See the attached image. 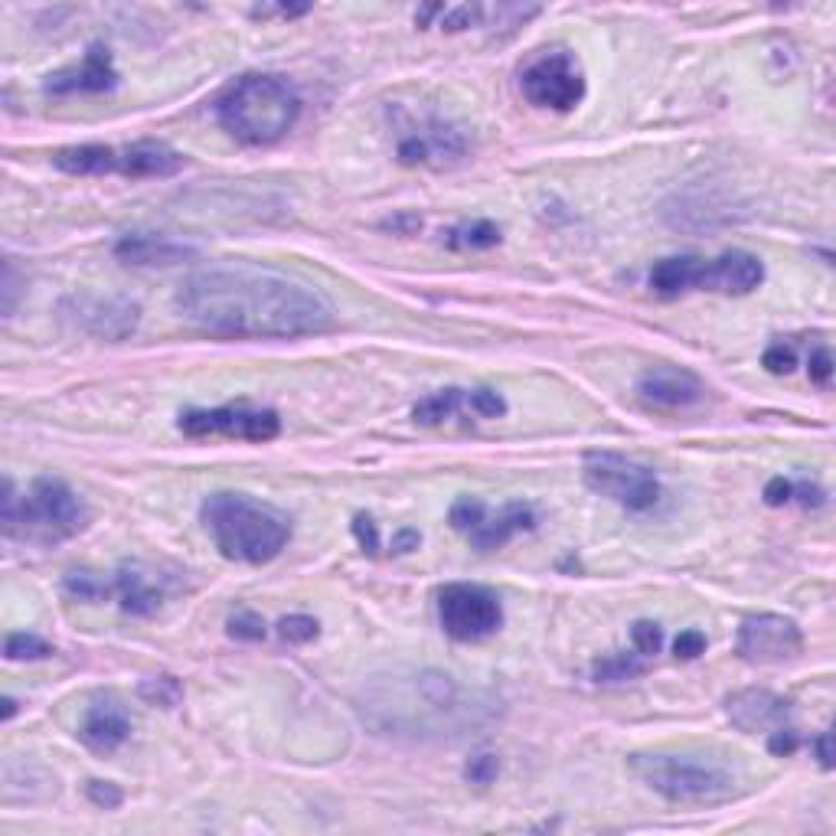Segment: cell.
<instances>
[{"mask_svg":"<svg viewBox=\"0 0 836 836\" xmlns=\"http://www.w3.org/2000/svg\"><path fill=\"white\" fill-rule=\"evenodd\" d=\"M477 17H481V7H441V30H467Z\"/></svg>","mask_w":836,"mask_h":836,"instance_id":"38","label":"cell"},{"mask_svg":"<svg viewBox=\"0 0 836 836\" xmlns=\"http://www.w3.org/2000/svg\"><path fill=\"white\" fill-rule=\"evenodd\" d=\"M765 281V265L752 252H725L719 258H663L650 268V288L660 298H676L683 291L752 294Z\"/></svg>","mask_w":836,"mask_h":836,"instance_id":"6","label":"cell"},{"mask_svg":"<svg viewBox=\"0 0 836 836\" xmlns=\"http://www.w3.org/2000/svg\"><path fill=\"white\" fill-rule=\"evenodd\" d=\"M725 712L735 729L742 732H761V729H778L788 719L791 706L781 696H774L771 690H742L729 696Z\"/></svg>","mask_w":836,"mask_h":836,"instance_id":"17","label":"cell"},{"mask_svg":"<svg viewBox=\"0 0 836 836\" xmlns=\"http://www.w3.org/2000/svg\"><path fill=\"white\" fill-rule=\"evenodd\" d=\"M177 428L187 438L226 435L242 441H272L281 432V418L272 409H245V405H226V409H190L180 412Z\"/></svg>","mask_w":836,"mask_h":836,"instance_id":"10","label":"cell"},{"mask_svg":"<svg viewBox=\"0 0 836 836\" xmlns=\"http://www.w3.org/2000/svg\"><path fill=\"white\" fill-rule=\"evenodd\" d=\"M216 118L242 144H275L298 125L301 95L288 79L252 72L236 79L216 98Z\"/></svg>","mask_w":836,"mask_h":836,"instance_id":"2","label":"cell"},{"mask_svg":"<svg viewBox=\"0 0 836 836\" xmlns=\"http://www.w3.org/2000/svg\"><path fill=\"white\" fill-rule=\"evenodd\" d=\"M418 543H422V536H418V530H399L396 539H392V552H412L418 549Z\"/></svg>","mask_w":836,"mask_h":836,"instance_id":"45","label":"cell"},{"mask_svg":"<svg viewBox=\"0 0 836 836\" xmlns=\"http://www.w3.org/2000/svg\"><path fill=\"white\" fill-rule=\"evenodd\" d=\"M797 745H801V735H797L794 729H784V725H778V729L771 732V739H768V748L774 755H794L797 752Z\"/></svg>","mask_w":836,"mask_h":836,"instance_id":"41","label":"cell"},{"mask_svg":"<svg viewBox=\"0 0 836 836\" xmlns=\"http://www.w3.org/2000/svg\"><path fill=\"white\" fill-rule=\"evenodd\" d=\"M582 477H585L588 490L621 503V507L631 513H644L660 500L657 474L644 464L624 458V454H611V451L588 454L582 464Z\"/></svg>","mask_w":836,"mask_h":836,"instance_id":"7","label":"cell"},{"mask_svg":"<svg viewBox=\"0 0 836 836\" xmlns=\"http://www.w3.org/2000/svg\"><path fill=\"white\" fill-rule=\"evenodd\" d=\"M183 321L236 340H294L327 334L337 311L307 281L252 265L200 268L177 285Z\"/></svg>","mask_w":836,"mask_h":836,"instance_id":"1","label":"cell"},{"mask_svg":"<svg viewBox=\"0 0 836 836\" xmlns=\"http://www.w3.org/2000/svg\"><path fill=\"white\" fill-rule=\"evenodd\" d=\"M226 627H229V637H236V641H262L265 637V621L255 611H236L226 621Z\"/></svg>","mask_w":836,"mask_h":836,"instance_id":"31","label":"cell"},{"mask_svg":"<svg viewBox=\"0 0 836 836\" xmlns=\"http://www.w3.org/2000/svg\"><path fill=\"white\" fill-rule=\"evenodd\" d=\"M484 516H487V503H484V500H477V497H461V500H454L448 520H451V526H454L458 533L471 536V533L477 530V523L484 520Z\"/></svg>","mask_w":836,"mask_h":836,"instance_id":"28","label":"cell"},{"mask_svg":"<svg viewBox=\"0 0 836 836\" xmlns=\"http://www.w3.org/2000/svg\"><path fill=\"white\" fill-rule=\"evenodd\" d=\"M4 706H7V709H4V719H10V716L17 712V699H4Z\"/></svg>","mask_w":836,"mask_h":836,"instance_id":"48","label":"cell"},{"mask_svg":"<svg viewBox=\"0 0 836 836\" xmlns=\"http://www.w3.org/2000/svg\"><path fill=\"white\" fill-rule=\"evenodd\" d=\"M4 657L7 660H46V657H53V644H46L43 637H36V634H7Z\"/></svg>","mask_w":836,"mask_h":836,"instance_id":"27","label":"cell"},{"mask_svg":"<svg viewBox=\"0 0 836 836\" xmlns=\"http://www.w3.org/2000/svg\"><path fill=\"white\" fill-rule=\"evenodd\" d=\"M467 409L484 418H500V415H507V399L494 389H471L467 392Z\"/></svg>","mask_w":836,"mask_h":836,"instance_id":"32","label":"cell"},{"mask_svg":"<svg viewBox=\"0 0 836 836\" xmlns=\"http://www.w3.org/2000/svg\"><path fill=\"white\" fill-rule=\"evenodd\" d=\"M0 503H4L0 520H4L7 536L40 539V543L76 536L79 530H85V520H89L82 500L59 477H36L30 497H20L14 481H7Z\"/></svg>","mask_w":836,"mask_h":836,"instance_id":"4","label":"cell"},{"mask_svg":"<svg viewBox=\"0 0 836 836\" xmlns=\"http://www.w3.org/2000/svg\"><path fill=\"white\" fill-rule=\"evenodd\" d=\"M66 311L85 334L102 340H125L141 321V307L121 294H76L66 301Z\"/></svg>","mask_w":836,"mask_h":836,"instance_id":"12","label":"cell"},{"mask_svg":"<svg viewBox=\"0 0 836 836\" xmlns=\"http://www.w3.org/2000/svg\"><path fill=\"white\" fill-rule=\"evenodd\" d=\"M761 363H765L768 373L784 376L797 366V353H794V347H788V343H771V347L765 350V356H761Z\"/></svg>","mask_w":836,"mask_h":836,"instance_id":"34","label":"cell"},{"mask_svg":"<svg viewBox=\"0 0 836 836\" xmlns=\"http://www.w3.org/2000/svg\"><path fill=\"white\" fill-rule=\"evenodd\" d=\"M791 497H797L804 503V507H820L823 500H827V494H823V490L817 487V484H807V481H801V484H794V494Z\"/></svg>","mask_w":836,"mask_h":836,"instance_id":"43","label":"cell"},{"mask_svg":"<svg viewBox=\"0 0 836 836\" xmlns=\"http://www.w3.org/2000/svg\"><path fill=\"white\" fill-rule=\"evenodd\" d=\"M814 752H817L823 768H833V739H830V732H820L817 735V739H814Z\"/></svg>","mask_w":836,"mask_h":836,"instance_id":"46","label":"cell"},{"mask_svg":"<svg viewBox=\"0 0 836 836\" xmlns=\"http://www.w3.org/2000/svg\"><path fill=\"white\" fill-rule=\"evenodd\" d=\"M128 735H131V722H128L125 706H121L118 699L105 696V699H98V703H92L89 709H85L79 739L89 745L92 752H98V755L115 752Z\"/></svg>","mask_w":836,"mask_h":836,"instance_id":"15","label":"cell"},{"mask_svg":"<svg viewBox=\"0 0 836 836\" xmlns=\"http://www.w3.org/2000/svg\"><path fill=\"white\" fill-rule=\"evenodd\" d=\"M118 85V72L112 66V53L102 43H92L79 66H66L46 76V95H76V92H108Z\"/></svg>","mask_w":836,"mask_h":836,"instance_id":"14","label":"cell"},{"mask_svg":"<svg viewBox=\"0 0 836 836\" xmlns=\"http://www.w3.org/2000/svg\"><path fill=\"white\" fill-rule=\"evenodd\" d=\"M317 631H321V627H317L314 618H307V614H288V618L278 621L281 641H288V644H307V641H314Z\"/></svg>","mask_w":836,"mask_h":836,"instance_id":"30","label":"cell"},{"mask_svg":"<svg viewBox=\"0 0 836 836\" xmlns=\"http://www.w3.org/2000/svg\"><path fill=\"white\" fill-rule=\"evenodd\" d=\"M353 536H356V543H360L363 552H370V556H376V552H379V530H376L373 516L356 513L353 516Z\"/></svg>","mask_w":836,"mask_h":836,"instance_id":"35","label":"cell"},{"mask_svg":"<svg viewBox=\"0 0 836 836\" xmlns=\"http://www.w3.org/2000/svg\"><path fill=\"white\" fill-rule=\"evenodd\" d=\"M53 164L72 177H102V174H118L121 167V151L105 144H76L63 147L53 154Z\"/></svg>","mask_w":836,"mask_h":836,"instance_id":"21","label":"cell"},{"mask_svg":"<svg viewBox=\"0 0 836 836\" xmlns=\"http://www.w3.org/2000/svg\"><path fill=\"white\" fill-rule=\"evenodd\" d=\"M138 693H141V699H147L151 706H167V709L177 706L180 696H183L180 683L174 680V676H151V680H144V683L138 686Z\"/></svg>","mask_w":836,"mask_h":836,"instance_id":"29","label":"cell"},{"mask_svg":"<svg viewBox=\"0 0 836 836\" xmlns=\"http://www.w3.org/2000/svg\"><path fill=\"white\" fill-rule=\"evenodd\" d=\"M676 660H696L699 654H706V634L703 631H683L673 644Z\"/></svg>","mask_w":836,"mask_h":836,"instance_id":"37","label":"cell"},{"mask_svg":"<svg viewBox=\"0 0 836 836\" xmlns=\"http://www.w3.org/2000/svg\"><path fill=\"white\" fill-rule=\"evenodd\" d=\"M438 618L445 634L461 644H477L497 634L503 624V608L494 592L484 585L454 582L438 592Z\"/></svg>","mask_w":836,"mask_h":836,"instance_id":"8","label":"cell"},{"mask_svg":"<svg viewBox=\"0 0 836 836\" xmlns=\"http://www.w3.org/2000/svg\"><path fill=\"white\" fill-rule=\"evenodd\" d=\"M14 294H17V281H14V262H4V314L14 311Z\"/></svg>","mask_w":836,"mask_h":836,"instance_id":"44","label":"cell"},{"mask_svg":"<svg viewBox=\"0 0 836 836\" xmlns=\"http://www.w3.org/2000/svg\"><path fill=\"white\" fill-rule=\"evenodd\" d=\"M804 647V634L791 618L781 614H755L745 618L735 637V650L748 663H784L794 660Z\"/></svg>","mask_w":836,"mask_h":836,"instance_id":"11","label":"cell"},{"mask_svg":"<svg viewBox=\"0 0 836 836\" xmlns=\"http://www.w3.org/2000/svg\"><path fill=\"white\" fill-rule=\"evenodd\" d=\"M627 765L650 791H657L670 804H725L739 794L735 788L739 781L729 768L699 755L647 752L631 755Z\"/></svg>","mask_w":836,"mask_h":836,"instance_id":"5","label":"cell"},{"mask_svg":"<svg viewBox=\"0 0 836 836\" xmlns=\"http://www.w3.org/2000/svg\"><path fill=\"white\" fill-rule=\"evenodd\" d=\"M830 376H833V356L827 347H820L810 353V379H814L817 386H827Z\"/></svg>","mask_w":836,"mask_h":836,"instance_id":"40","label":"cell"},{"mask_svg":"<svg viewBox=\"0 0 836 836\" xmlns=\"http://www.w3.org/2000/svg\"><path fill=\"white\" fill-rule=\"evenodd\" d=\"M383 226H386V229H399V232H405V229H418V226H422V219H418V216H399V219H386Z\"/></svg>","mask_w":836,"mask_h":836,"instance_id":"47","label":"cell"},{"mask_svg":"<svg viewBox=\"0 0 836 836\" xmlns=\"http://www.w3.org/2000/svg\"><path fill=\"white\" fill-rule=\"evenodd\" d=\"M89 801L98 804V807H105V810H115L121 807V791H118V784L112 781H89Z\"/></svg>","mask_w":836,"mask_h":836,"instance_id":"39","label":"cell"},{"mask_svg":"<svg viewBox=\"0 0 836 836\" xmlns=\"http://www.w3.org/2000/svg\"><path fill=\"white\" fill-rule=\"evenodd\" d=\"M461 405H467L464 389H441V392H432L428 399L418 402L412 409V418H415V425L435 428V425L445 422V418H451L454 412H458Z\"/></svg>","mask_w":836,"mask_h":836,"instance_id":"23","label":"cell"},{"mask_svg":"<svg viewBox=\"0 0 836 836\" xmlns=\"http://www.w3.org/2000/svg\"><path fill=\"white\" fill-rule=\"evenodd\" d=\"M595 680L598 683H621V680H634V676L644 673V663L634 654H611L595 660Z\"/></svg>","mask_w":836,"mask_h":836,"instance_id":"25","label":"cell"},{"mask_svg":"<svg viewBox=\"0 0 836 836\" xmlns=\"http://www.w3.org/2000/svg\"><path fill=\"white\" fill-rule=\"evenodd\" d=\"M112 595H118L121 608L128 614H138V618H147V614H154L161 608V588H154L151 582L144 579L138 569H128V565H121L115 582H112Z\"/></svg>","mask_w":836,"mask_h":836,"instance_id":"22","label":"cell"},{"mask_svg":"<svg viewBox=\"0 0 836 836\" xmlns=\"http://www.w3.org/2000/svg\"><path fill=\"white\" fill-rule=\"evenodd\" d=\"M500 242V229L490 219H474V223H461L445 232L448 249H494Z\"/></svg>","mask_w":836,"mask_h":836,"instance_id":"24","label":"cell"},{"mask_svg":"<svg viewBox=\"0 0 836 836\" xmlns=\"http://www.w3.org/2000/svg\"><path fill=\"white\" fill-rule=\"evenodd\" d=\"M497 771H500V765H497L494 755H477V758L467 761L464 778L471 781V784H490V781L497 778Z\"/></svg>","mask_w":836,"mask_h":836,"instance_id":"36","label":"cell"},{"mask_svg":"<svg viewBox=\"0 0 836 836\" xmlns=\"http://www.w3.org/2000/svg\"><path fill=\"white\" fill-rule=\"evenodd\" d=\"M187 164V157L174 147H167L161 141H141V144H131L121 151V167L118 174L121 177H131V180H147V177H174Z\"/></svg>","mask_w":836,"mask_h":836,"instance_id":"19","label":"cell"},{"mask_svg":"<svg viewBox=\"0 0 836 836\" xmlns=\"http://www.w3.org/2000/svg\"><path fill=\"white\" fill-rule=\"evenodd\" d=\"M637 396H641L644 405H654V409H686V405L706 396V386L703 379L683 370V366H650L637 379Z\"/></svg>","mask_w":836,"mask_h":836,"instance_id":"13","label":"cell"},{"mask_svg":"<svg viewBox=\"0 0 836 836\" xmlns=\"http://www.w3.org/2000/svg\"><path fill=\"white\" fill-rule=\"evenodd\" d=\"M791 494H794V484L784 481V477H771V481L765 484V503L768 507H784V503L791 500Z\"/></svg>","mask_w":836,"mask_h":836,"instance_id":"42","label":"cell"},{"mask_svg":"<svg viewBox=\"0 0 836 836\" xmlns=\"http://www.w3.org/2000/svg\"><path fill=\"white\" fill-rule=\"evenodd\" d=\"M533 526H536V510L530 507V503L510 500V503H503L497 513L487 510V516H484L481 523H477V530L467 539H471V546L490 552V549L507 546L516 533L533 530Z\"/></svg>","mask_w":836,"mask_h":836,"instance_id":"18","label":"cell"},{"mask_svg":"<svg viewBox=\"0 0 836 836\" xmlns=\"http://www.w3.org/2000/svg\"><path fill=\"white\" fill-rule=\"evenodd\" d=\"M523 95L536 108L572 112L585 98V72L569 49H549L523 69Z\"/></svg>","mask_w":836,"mask_h":836,"instance_id":"9","label":"cell"},{"mask_svg":"<svg viewBox=\"0 0 836 836\" xmlns=\"http://www.w3.org/2000/svg\"><path fill=\"white\" fill-rule=\"evenodd\" d=\"M631 641H634V650L641 657H654L660 644H663V631H660V624L654 621H637L631 627Z\"/></svg>","mask_w":836,"mask_h":836,"instance_id":"33","label":"cell"},{"mask_svg":"<svg viewBox=\"0 0 836 836\" xmlns=\"http://www.w3.org/2000/svg\"><path fill=\"white\" fill-rule=\"evenodd\" d=\"M66 592L72 598H82V601H102V598H112V582H105L98 572H69L66 579Z\"/></svg>","mask_w":836,"mask_h":836,"instance_id":"26","label":"cell"},{"mask_svg":"<svg viewBox=\"0 0 836 836\" xmlns=\"http://www.w3.org/2000/svg\"><path fill=\"white\" fill-rule=\"evenodd\" d=\"M206 533L213 536L216 549L232 562L262 565L272 562L291 539L288 516H281L268 503H258L245 494H213L200 507Z\"/></svg>","mask_w":836,"mask_h":836,"instance_id":"3","label":"cell"},{"mask_svg":"<svg viewBox=\"0 0 836 836\" xmlns=\"http://www.w3.org/2000/svg\"><path fill=\"white\" fill-rule=\"evenodd\" d=\"M115 255L128 265H174L190 258L193 249L180 242H170L167 236H147V232H134V236H121L115 242Z\"/></svg>","mask_w":836,"mask_h":836,"instance_id":"20","label":"cell"},{"mask_svg":"<svg viewBox=\"0 0 836 836\" xmlns=\"http://www.w3.org/2000/svg\"><path fill=\"white\" fill-rule=\"evenodd\" d=\"M464 151V141L458 131H451L448 125H432L415 128L399 141V164L405 167H418V164H441L448 157H458Z\"/></svg>","mask_w":836,"mask_h":836,"instance_id":"16","label":"cell"}]
</instances>
